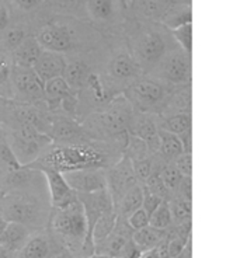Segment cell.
<instances>
[{
  "mask_svg": "<svg viewBox=\"0 0 240 258\" xmlns=\"http://www.w3.org/2000/svg\"><path fill=\"white\" fill-rule=\"evenodd\" d=\"M169 205L171 215H173V220L184 223L186 220L191 218V201L180 198V200L173 201L171 204L169 202Z\"/></svg>",
  "mask_w": 240,
  "mask_h": 258,
  "instance_id": "obj_32",
  "label": "cell"
},
{
  "mask_svg": "<svg viewBox=\"0 0 240 258\" xmlns=\"http://www.w3.org/2000/svg\"><path fill=\"white\" fill-rule=\"evenodd\" d=\"M90 17L100 23L117 21L124 10L123 0H85Z\"/></svg>",
  "mask_w": 240,
  "mask_h": 258,
  "instance_id": "obj_12",
  "label": "cell"
},
{
  "mask_svg": "<svg viewBox=\"0 0 240 258\" xmlns=\"http://www.w3.org/2000/svg\"><path fill=\"white\" fill-rule=\"evenodd\" d=\"M89 75H90V71H89L87 64L83 62H75L71 64L68 63L62 78L65 79L66 83L69 84V87L73 90L76 87L85 86Z\"/></svg>",
  "mask_w": 240,
  "mask_h": 258,
  "instance_id": "obj_26",
  "label": "cell"
},
{
  "mask_svg": "<svg viewBox=\"0 0 240 258\" xmlns=\"http://www.w3.org/2000/svg\"><path fill=\"white\" fill-rule=\"evenodd\" d=\"M164 52V42L162 37L156 32H146L138 39L137 53L138 58L143 62H155Z\"/></svg>",
  "mask_w": 240,
  "mask_h": 258,
  "instance_id": "obj_14",
  "label": "cell"
},
{
  "mask_svg": "<svg viewBox=\"0 0 240 258\" xmlns=\"http://www.w3.org/2000/svg\"><path fill=\"white\" fill-rule=\"evenodd\" d=\"M0 160L6 164L10 171H14V170H19V168L23 167L17 160V157L14 156L13 150L9 146V143H2L0 145Z\"/></svg>",
  "mask_w": 240,
  "mask_h": 258,
  "instance_id": "obj_38",
  "label": "cell"
},
{
  "mask_svg": "<svg viewBox=\"0 0 240 258\" xmlns=\"http://www.w3.org/2000/svg\"><path fill=\"white\" fill-rule=\"evenodd\" d=\"M142 198H143V187L139 185H134L130 188L127 192L121 197V200L118 202V208H119V213L123 216H130L131 213L135 212L137 209L142 207Z\"/></svg>",
  "mask_w": 240,
  "mask_h": 258,
  "instance_id": "obj_25",
  "label": "cell"
},
{
  "mask_svg": "<svg viewBox=\"0 0 240 258\" xmlns=\"http://www.w3.org/2000/svg\"><path fill=\"white\" fill-rule=\"evenodd\" d=\"M132 241L141 248V250H149V248H156L162 244L163 236L162 230L155 229L152 226H146L139 230H134L132 232Z\"/></svg>",
  "mask_w": 240,
  "mask_h": 258,
  "instance_id": "obj_21",
  "label": "cell"
},
{
  "mask_svg": "<svg viewBox=\"0 0 240 258\" xmlns=\"http://www.w3.org/2000/svg\"><path fill=\"white\" fill-rule=\"evenodd\" d=\"M72 89L69 84L66 83L65 79L62 78H53L44 83V97L46 98L48 104L56 105L62 103V100L68 97L72 93Z\"/></svg>",
  "mask_w": 240,
  "mask_h": 258,
  "instance_id": "obj_22",
  "label": "cell"
},
{
  "mask_svg": "<svg viewBox=\"0 0 240 258\" xmlns=\"http://www.w3.org/2000/svg\"><path fill=\"white\" fill-rule=\"evenodd\" d=\"M162 128L177 136L186 135L191 129V116L190 114H184V112L175 114V115L170 116L169 119L163 123Z\"/></svg>",
  "mask_w": 240,
  "mask_h": 258,
  "instance_id": "obj_28",
  "label": "cell"
},
{
  "mask_svg": "<svg viewBox=\"0 0 240 258\" xmlns=\"http://www.w3.org/2000/svg\"><path fill=\"white\" fill-rule=\"evenodd\" d=\"M105 175H107V188L111 194L112 202L115 201V198H118V201L121 200L124 194L134 185H137L138 182L137 177L134 174L132 161L125 155L108 173H105Z\"/></svg>",
  "mask_w": 240,
  "mask_h": 258,
  "instance_id": "obj_6",
  "label": "cell"
},
{
  "mask_svg": "<svg viewBox=\"0 0 240 258\" xmlns=\"http://www.w3.org/2000/svg\"><path fill=\"white\" fill-rule=\"evenodd\" d=\"M49 128H51V134L48 136L59 142H73L85 135L78 123L66 118H55L49 123Z\"/></svg>",
  "mask_w": 240,
  "mask_h": 258,
  "instance_id": "obj_16",
  "label": "cell"
},
{
  "mask_svg": "<svg viewBox=\"0 0 240 258\" xmlns=\"http://www.w3.org/2000/svg\"><path fill=\"white\" fill-rule=\"evenodd\" d=\"M9 24V10L5 6H0V32L5 31Z\"/></svg>",
  "mask_w": 240,
  "mask_h": 258,
  "instance_id": "obj_47",
  "label": "cell"
},
{
  "mask_svg": "<svg viewBox=\"0 0 240 258\" xmlns=\"http://www.w3.org/2000/svg\"><path fill=\"white\" fill-rule=\"evenodd\" d=\"M139 258H162L160 254H159V250L157 248H149V250H143L141 252Z\"/></svg>",
  "mask_w": 240,
  "mask_h": 258,
  "instance_id": "obj_48",
  "label": "cell"
},
{
  "mask_svg": "<svg viewBox=\"0 0 240 258\" xmlns=\"http://www.w3.org/2000/svg\"><path fill=\"white\" fill-rule=\"evenodd\" d=\"M171 223H173V215H171V211H170L169 202L163 200L160 202V205L150 213L149 226L155 227V229H159V230H164Z\"/></svg>",
  "mask_w": 240,
  "mask_h": 258,
  "instance_id": "obj_27",
  "label": "cell"
},
{
  "mask_svg": "<svg viewBox=\"0 0 240 258\" xmlns=\"http://www.w3.org/2000/svg\"><path fill=\"white\" fill-rule=\"evenodd\" d=\"M52 226L55 232H58L61 236L85 241L87 234V222L80 201L76 198L66 207L58 208L52 218Z\"/></svg>",
  "mask_w": 240,
  "mask_h": 258,
  "instance_id": "obj_2",
  "label": "cell"
},
{
  "mask_svg": "<svg viewBox=\"0 0 240 258\" xmlns=\"http://www.w3.org/2000/svg\"><path fill=\"white\" fill-rule=\"evenodd\" d=\"M86 84H87V87L90 89L91 94H93V97L97 101H104L105 100V90H104L103 83H101V80H100L97 75L90 73L87 80H86Z\"/></svg>",
  "mask_w": 240,
  "mask_h": 258,
  "instance_id": "obj_40",
  "label": "cell"
},
{
  "mask_svg": "<svg viewBox=\"0 0 240 258\" xmlns=\"http://www.w3.org/2000/svg\"><path fill=\"white\" fill-rule=\"evenodd\" d=\"M141 252H142V250L132 241V237H131L128 243L124 245V248L118 254L117 258H139Z\"/></svg>",
  "mask_w": 240,
  "mask_h": 258,
  "instance_id": "obj_45",
  "label": "cell"
},
{
  "mask_svg": "<svg viewBox=\"0 0 240 258\" xmlns=\"http://www.w3.org/2000/svg\"><path fill=\"white\" fill-rule=\"evenodd\" d=\"M145 182H146V185H145L146 189H149L150 192L159 195V197L163 200V197H164V194L167 192V189H166V187H164V184H163L160 175L152 174L148 180L145 181Z\"/></svg>",
  "mask_w": 240,
  "mask_h": 258,
  "instance_id": "obj_43",
  "label": "cell"
},
{
  "mask_svg": "<svg viewBox=\"0 0 240 258\" xmlns=\"http://www.w3.org/2000/svg\"><path fill=\"white\" fill-rule=\"evenodd\" d=\"M66 66H68V62L62 53L42 49L38 59L34 63L33 69L37 73V76L45 83L53 78L64 76Z\"/></svg>",
  "mask_w": 240,
  "mask_h": 258,
  "instance_id": "obj_9",
  "label": "cell"
},
{
  "mask_svg": "<svg viewBox=\"0 0 240 258\" xmlns=\"http://www.w3.org/2000/svg\"><path fill=\"white\" fill-rule=\"evenodd\" d=\"M159 175H160V178H162L163 184H164V187H166L167 191L178 187V184H180L183 180V177L180 175V173L177 171V168H175L174 166H166V167L163 168L162 171L159 173Z\"/></svg>",
  "mask_w": 240,
  "mask_h": 258,
  "instance_id": "obj_33",
  "label": "cell"
},
{
  "mask_svg": "<svg viewBox=\"0 0 240 258\" xmlns=\"http://www.w3.org/2000/svg\"><path fill=\"white\" fill-rule=\"evenodd\" d=\"M132 119V104L125 96L114 98L108 107L100 114L103 128L112 135L125 132Z\"/></svg>",
  "mask_w": 240,
  "mask_h": 258,
  "instance_id": "obj_4",
  "label": "cell"
},
{
  "mask_svg": "<svg viewBox=\"0 0 240 258\" xmlns=\"http://www.w3.org/2000/svg\"><path fill=\"white\" fill-rule=\"evenodd\" d=\"M31 177H33V174L30 170L26 171V167H21L19 170L10 171L9 178H7V184L10 187H23V185H27L30 182Z\"/></svg>",
  "mask_w": 240,
  "mask_h": 258,
  "instance_id": "obj_36",
  "label": "cell"
},
{
  "mask_svg": "<svg viewBox=\"0 0 240 258\" xmlns=\"http://www.w3.org/2000/svg\"><path fill=\"white\" fill-rule=\"evenodd\" d=\"M101 160L103 157L96 150L72 145L68 148L52 150L44 159V163L48 164V168L58 170V171L61 170V173H64V171L79 170V168L98 167Z\"/></svg>",
  "mask_w": 240,
  "mask_h": 258,
  "instance_id": "obj_1",
  "label": "cell"
},
{
  "mask_svg": "<svg viewBox=\"0 0 240 258\" xmlns=\"http://www.w3.org/2000/svg\"><path fill=\"white\" fill-rule=\"evenodd\" d=\"M38 213L39 208L37 207V204H34L33 201L19 198L7 204V207L3 211V216L7 222H17L27 225L37 220Z\"/></svg>",
  "mask_w": 240,
  "mask_h": 258,
  "instance_id": "obj_13",
  "label": "cell"
},
{
  "mask_svg": "<svg viewBox=\"0 0 240 258\" xmlns=\"http://www.w3.org/2000/svg\"><path fill=\"white\" fill-rule=\"evenodd\" d=\"M82 258H112L110 255H105V254H97V252H94V254H90V255H85V257Z\"/></svg>",
  "mask_w": 240,
  "mask_h": 258,
  "instance_id": "obj_50",
  "label": "cell"
},
{
  "mask_svg": "<svg viewBox=\"0 0 240 258\" xmlns=\"http://www.w3.org/2000/svg\"><path fill=\"white\" fill-rule=\"evenodd\" d=\"M51 142V139H26L14 134L9 146L13 150L14 156L17 157L19 163L23 167H27L30 163H33L35 159H38L41 149L45 146L46 143Z\"/></svg>",
  "mask_w": 240,
  "mask_h": 258,
  "instance_id": "obj_11",
  "label": "cell"
},
{
  "mask_svg": "<svg viewBox=\"0 0 240 258\" xmlns=\"http://www.w3.org/2000/svg\"><path fill=\"white\" fill-rule=\"evenodd\" d=\"M41 52H42V48L38 44V41L33 37H26L14 48L13 53L10 56H12L14 66L33 68Z\"/></svg>",
  "mask_w": 240,
  "mask_h": 258,
  "instance_id": "obj_15",
  "label": "cell"
},
{
  "mask_svg": "<svg viewBox=\"0 0 240 258\" xmlns=\"http://www.w3.org/2000/svg\"><path fill=\"white\" fill-rule=\"evenodd\" d=\"M6 225H7V220L0 218V244L3 243V233H5V227H6Z\"/></svg>",
  "mask_w": 240,
  "mask_h": 258,
  "instance_id": "obj_49",
  "label": "cell"
},
{
  "mask_svg": "<svg viewBox=\"0 0 240 258\" xmlns=\"http://www.w3.org/2000/svg\"><path fill=\"white\" fill-rule=\"evenodd\" d=\"M27 230L28 229L23 223L7 222L6 227H5V233H3V243L2 244L6 245L7 248H10L12 251L23 248V245L26 244V240L28 237Z\"/></svg>",
  "mask_w": 240,
  "mask_h": 258,
  "instance_id": "obj_19",
  "label": "cell"
},
{
  "mask_svg": "<svg viewBox=\"0 0 240 258\" xmlns=\"http://www.w3.org/2000/svg\"><path fill=\"white\" fill-rule=\"evenodd\" d=\"M44 0H12L14 6L20 9V10H24V12H30V10H34L42 5Z\"/></svg>",
  "mask_w": 240,
  "mask_h": 258,
  "instance_id": "obj_46",
  "label": "cell"
},
{
  "mask_svg": "<svg viewBox=\"0 0 240 258\" xmlns=\"http://www.w3.org/2000/svg\"><path fill=\"white\" fill-rule=\"evenodd\" d=\"M190 75L189 62L182 55H173L163 64V76L170 83H183L186 82Z\"/></svg>",
  "mask_w": 240,
  "mask_h": 258,
  "instance_id": "obj_18",
  "label": "cell"
},
{
  "mask_svg": "<svg viewBox=\"0 0 240 258\" xmlns=\"http://www.w3.org/2000/svg\"><path fill=\"white\" fill-rule=\"evenodd\" d=\"M157 129L159 128H157V125L155 123V121L145 118V119H141V121H138V122L135 123V126H134L131 134H134V135H137L138 138L143 139V141L146 142V145H148V149H149V150H152L153 148L159 150Z\"/></svg>",
  "mask_w": 240,
  "mask_h": 258,
  "instance_id": "obj_24",
  "label": "cell"
},
{
  "mask_svg": "<svg viewBox=\"0 0 240 258\" xmlns=\"http://www.w3.org/2000/svg\"><path fill=\"white\" fill-rule=\"evenodd\" d=\"M171 31H173V35L177 39V42L190 55L191 49H193V24L186 23V24H182V26L173 28Z\"/></svg>",
  "mask_w": 240,
  "mask_h": 258,
  "instance_id": "obj_31",
  "label": "cell"
},
{
  "mask_svg": "<svg viewBox=\"0 0 240 258\" xmlns=\"http://www.w3.org/2000/svg\"><path fill=\"white\" fill-rule=\"evenodd\" d=\"M148 145L146 142L138 138L137 135L134 134H130L128 135V139H127V148H125V153L124 155L127 156L128 159H131V161L141 160V159H145L148 157Z\"/></svg>",
  "mask_w": 240,
  "mask_h": 258,
  "instance_id": "obj_30",
  "label": "cell"
},
{
  "mask_svg": "<svg viewBox=\"0 0 240 258\" xmlns=\"http://www.w3.org/2000/svg\"><path fill=\"white\" fill-rule=\"evenodd\" d=\"M64 178L75 192L89 194L107 189V175L101 167H86L64 171Z\"/></svg>",
  "mask_w": 240,
  "mask_h": 258,
  "instance_id": "obj_3",
  "label": "cell"
},
{
  "mask_svg": "<svg viewBox=\"0 0 240 258\" xmlns=\"http://www.w3.org/2000/svg\"><path fill=\"white\" fill-rule=\"evenodd\" d=\"M14 93L24 100H39L44 97V82L37 76L33 68L14 66L10 76Z\"/></svg>",
  "mask_w": 240,
  "mask_h": 258,
  "instance_id": "obj_5",
  "label": "cell"
},
{
  "mask_svg": "<svg viewBox=\"0 0 240 258\" xmlns=\"http://www.w3.org/2000/svg\"><path fill=\"white\" fill-rule=\"evenodd\" d=\"M117 222L118 215L117 212H115V209L103 213V215L98 218L97 222L94 223L93 232H91V239H93L94 245H96V243H98V241H101L103 239H105V237L114 230Z\"/></svg>",
  "mask_w": 240,
  "mask_h": 258,
  "instance_id": "obj_23",
  "label": "cell"
},
{
  "mask_svg": "<svg viewBox=\"0 0 240 258\" xmlns=\"http://www.w3.org/2000/svg\"><path fill=\"white\" fill-rule=\"evenodd\" d=\"M110 73L115 79L128 80V79L137 78L141 73V66L131 55L119 53L111 60Z\"/></svg>",
  "mask_w": 240,
  "mask_h": 258,
  "instance_id": "obj_17",
  "label": "cell"
},
{
  "mask_svg": "<svg viewBox=\"0 0 240 258\" xmlns=\"http://www.w3.org/2000/svg\"><path fill=\"white\" fill-rule=\"evenodd\" d=\"M127 220H128V226L132 230H139V229L149 226V215L143 208H139L135 212L131 213Z\"/></svg>",
  "mask_w": 240,
  "mask_h": 258,
  "instance_id": "obj_39",
  "label": "cell"
},
{
  "mask_svg": "<svg viewBox=\"0 0 240 258\" xmlns=\"http://www.w3.org/2000/svg\"><path fill=\"white\" fill-rule=\"evenodd\" d=\"M174 167L177 168V171L180 173L183 178H191L193 174V159H191V153L184 152L180 156L175 157Z\"/></svg>",
  "mask_w": 240,
  "mask_h": 258,
  "instance_id": "obj_35",
  "label": "cell"
},
{
  "mask_svg": "<svg viewBox=\"0 0 240 258\" xmlns=\"http://www.w3.org/2000/svg\"><path fill=\"white\" fill-rule=\"evenodd\" d=\"M12 71H13V60L10 53L0 51V87H3L10 82Z\"/></svg>",
  "mask_w": 240,
  "mask_h": 258,
  "instance_id": "obj_34",
  "label": "cell"
},
{
  "mask_svg": "<svg viewBox=\"0 0 240 258\" xmlns=\"http://www.w3.org/2000/svg\"><path fill=\"white\" fill-rule=\"evenodd\" d=\"M42 171H44L46 182H48L52 205L56 209L66 207L68 204H71L72 201L78 198L76 192L68 185V182H66L64 174L61 171L52 170V168H44Z\"/></svg>",
  "mask_w": 240,
  "mask_h": 258,
  "instance_id": "obj_8",
  "label": "cell"
},
{
  "mask_svg": "<svg viewBox=\"0 0 240 258\" xmlns=\"http://www.w3.org/2000/svg\"><path fill=\"white\" fill-rule=\"evenodd\" d=\"M49 254V245L44 237H34L23 245V258H46Z\"/></svg>",
  "mask_w": 240,
  "mask_h": 258,
  "instance_id": "obj_29",
  "label": "cell"
},
{
  "mask_svg": "<svg viewBox=\"0 0 240 258\" xmlns=\"http://www.w3.org/2000/svg\"><path fill=\"white\" fill-rule=\"evenodd\" d=\"M162 198L159 197V195H156V194L150 192L149 189H146V188L143 187V198H142V207L146 213L150 216V213L155 211L156 208L160 205V202H162Z\"/></svg>",
  "mask_w": 240,
  "mask_h": 258,
  "instance_id": "obj_42",
  "label": "cell"
},
{
  "mask_svg": "<svg viewBox=\"0 0 240 258\" xmlns=\"http://www.w3.org/2000/svg\"><path fill=\"white\" fill-rule=\"evenodd\" d=\"M163 96V87L157 82L149 79H141L131 84L125 97L130 100L131 104H135L141 110L146 111L160 103Z\"/></svg>",
  "mask_w": 240,
  "mask_h": 258,
  "instance_id": "obj_7",
  "label": "cell"
},
{
  "mask_svg": "<svg viewBox=\"0 0 240 258\" xmlns=\"http://www.w3.org/2000/svg\"><path fill=\"white\" fill-rule=\"evenodd\" d=\"M157 138H159V152L169 159H175L177 156L184 153V146H183L180 136L171 134L166 129H157Z\"/></svg>",
  "mask_w": 240,
  "mask_h": 258,
  "instance_id": "obj_20",
  "label": "cell"
},
{
  "mask_svg": "<svg viewBox=\"0 0 240 258\" xmlns=\"http://www.w3.org/2000/svg\"><path fill=\"white\" fill-rule=\"evenodd\" d=\"M37 41L44 51L62 52L68 51L72 45V37L65 27L46 26L39 31Z\"/></svg>",
  "mask_w": 240,
  "mask_h": 258,
  "instance_id": "obj_10",
  "label": "cell"
},
{
  "mask_svg": "<svg viewBox=\"0 0 240 258\" xmlns=\"http://www.w3.org/2000/svg\"><path fill=\"white\" fill-rule=\"evenodd\" d=\"M132 168H134V174L137 177V180L146 181L153 174L152 173V161L148 157L132 161Z\"/></svg>",
  "mask_w": 240,
  "mask_h": 258,
  "instance_id": "obj_37",
  "label": "cell"
},
{
  "mask_svg": "<svg viewBox=\"0 0 240 258\" xmlns=\"http://www.w3.org/2000/svg\"><path fill=\"white\" fill-rule=\"evenodd\" d=\"M5 31H6V30H5ZM24 38H26V34H24V31H23L21 28H19V27L10 28V30H7L6 34H5V42H6V45L9 46V48H12V49H14V48L19 45L20 42Z\"/></svg>",
  "mask_w": 240,
  "mask_h": 258,
  "instance_id": "obj_44",
  "label": "cell"
},
{
  "mask_svg": "<svg viewBox=\"0 0 240 258\" xmlns=\"http://www.w3.org/2000/svg\"><path fill=\"white\" fill-rule=\"evenodd\" d=\"M186 237H175L166 244V258H175L182 255L186 248Z\"/></svg>",
  "mask_w": 240,
  "mask_h": 258,
  "instance_id": "obj_41",
  "label": "cell"
}]
</instances>
